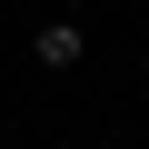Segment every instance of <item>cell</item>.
Instances as JSON below:
<instances>
[{"label":"cell","instance_id":"6da1fadb","mask_svg":"<svg viewBox=\"0 0 149 149\" xmlns=\"http://www.w3.org/2000/svg\"><path fill=\"white\" fill-rule=\"evenodd\" d=\"M30 50H40V70H80V50H90V40H80V20H50Z\"/></svg>","mask_w":149,"mask_h":149}]
</instances>
